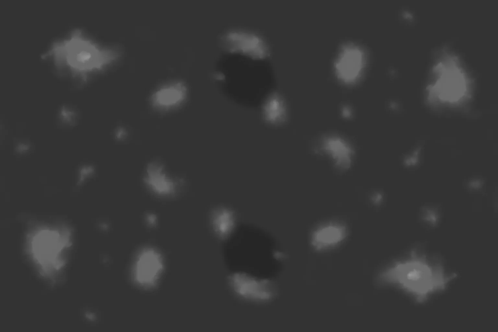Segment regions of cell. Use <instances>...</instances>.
Segmentation results:
<instances>
[{
    "label": "cell",
    "instance_id": "obj_3",
    "mask_svg": "<svg viewBox=\"0 0 498 332\" xmlns=\"http://www.w3.org/2000/svg\"><path fill=\"white\" fill-rule=\"evenodd\" d=\"M228 279L234 292L246 300L258 302H267L276 295L274 284L267 279L258 278L245 273L236 272L230 275Z\"/></svg>",
    "mask_w": 498,
    "mask_h": 332
},
{
    "label": "cell",
    "instance_id": "obj_1",
    "mask_svg": "<svg viewBox=\"0 0 498 332\" xmlns=\"http://www.w3.org/2000/svg\"><path fill=\"white\" fill-rule=\"evenodd\" d=\"M73 37L63 46H56L54 50L58 51L55 54L58 56L62 55L73 69L86 71L100 68L119 56L116 50H100L88 42Z\"/></svg>",
    "mask_w": 498,
    "mask_h": 332
},
{
    "label": "cell",
    "instance_id": "obj_5",
    "mask_svg": "<svg viewBox=\"0 0 498 332\" xmlns=\"http://www.w3.org/2000/svg\"><path fill=\"white\" fill-rule=\"evenodd\" d=\"M162 268L160 256L152 249H147L142 252L136 261L135 278L142 286H152L158 279Z\"/></svg>",
    "mask_w": 498,
    "mask_h": 332
},
{
    "label": "cell",
    "instance_id": "obj_4",
    "mask_svg": "<svg viewBox=\"0 0 498 332\" xmlns=\"http://www.w3.org/2000/svg\"><path fill=\"white\" fill-rule=\"evenodd\" d=\"M364 64L363 52L354 46L344 48L335 63L338 77L345 83L355 82L360 76Z\"/></svg>",
    "mask_w": 498,
    "mask_h": 332
},
{
    "label": "cell",
    "instance_id": "obj_2",
    "mask_svg": "<svg viewBox=\"0 0 498 332\" xmlns=\"http://www.w3.org/2000/svg\"><path fill=\"white\" fill-rule=\"evenodd\" d=\"M220 42L227 52L254 60L265 59L270 53L265 38L259 34L248 30H230L221 37Z\"/></svg>",
    "mask_w": 498,
    "mask_h": 332
},
{
    "label": "cell",
    "instance_id": "obj_6",
    "mask_svg": "<svg viewBox=\"0 0 498 332\" xmlns=\"http://www.w3.org/2000/svg\"><path fill=\"white\" fill-rule=\"evenodd\" d=\"M346 235V229L344 225L330 223L313 232L311 238V245L317 250H322L338 244Z\"/></svg>",
    "mask_w": 498,
    "mask_h": 332
},
{
    "label": "cell",
    "instance_id": "obj_9",
    "mask_svg": "<svg viewBox=\"0 0 498 332\" xmlns=\"http://www.w3.org/2000/svg\"><path fill=\"white\" fill-rule=\"evenodd\" d=\"M143 180L154 191L160 194H170L175 191L176 183L166 175L162 166L157 162L149 163Z\"/></svg>",
    "mask_w": 498,
    "mask_h": 332
},
{
    "label": "cell",
    "instance_id": "obj_8",
    "mask_svg": "<svg viewBox=\"0 0 498 332\" xmlns=\"http://www.w3.org/2000/svg\"><path fill=\"white\" fill-rule=\"evenodd\" d=\"M187 94V88L181 82L172 83L156 91L151 96L153 106L159 109H168L180 104Z\"/></svg>",
    "mask_w": 498,
    "mask_h": 332
},
{
    "label": "cell",
    "instance_id": "obj_7",
    "mask_svg": "<svg viewBox=\"0 0 498 332\" xmlns=\"http://www.w3.org/2000/svg\"><path fill=\"white\" fill-rule=\"evenodd\" d=\"M320 150L332 158L337 168L344 170L350 166L353 154L352 149L340 138H325L321 142Z\"/></svg>",
    "mask_w": 498,
    "mask_h": 332
}]
</instances>
